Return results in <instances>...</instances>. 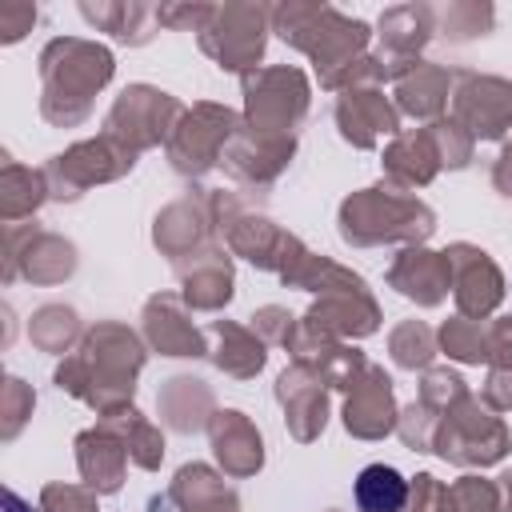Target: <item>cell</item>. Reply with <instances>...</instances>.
Here are the masks:
<instances>
[{
  "mask_svg": "<svg viewBox=\"0 0 512 512\" xmlns=\"http://www.w3.org/2000/svg\"><path fill=\"white\" fill-rule=\"evenodd\" d=\"M408 500V480L392 464H368L356 476V504L360 512H400Z\"/></svg>",
  "mask_w": 512,
  "mask_h": 512,
  "instance_id": "obj_1",
  "label": "cell"
}]
</instances>
